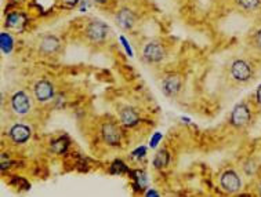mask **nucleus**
Returning a JSON list of instances; mask_svg holds the SVG:
<instances>
[{"instance_id": "1", "label": "nucleus", "mask_w": 261, "mask_h": 197, "mask_svg": "<svg viewBox=\"0 0 261 197\" xmlns=\"http://www.w3.org/2000/svg\"><path fill=\"white\" fill-rule=\"evenodd\" d=\"M108 26L101 21H91L86 28V37L93 43H101L108 36Z\"/></svg>"}, {"instance_id": "2", "label": "nucleus", "mask_w": 261, "mask_h": 197, "mask_svg": "<svg viewBox=\"0 0 261 197\" xmlns=\"http://www.w3.org/2000/svg\"><path fill=\"white\" fill-rule=\"evenodd\" d=\"M252 113L246 104H238L231 113L230 122L234 127H245L250 123Z\"/></svg>"}, {"instance_id": "3", "label": "nucleus", "mask_w": 261, "mask_h": 197, "mask_svg": "<svg viewBox=\"0 0 261 197\" xmlns=\"http://www.w3.org/2000/svg\"><path fill=\"white\" fill-rule=\"evenodd\" d=\"M220 185L227 193H236L241 191L242 181L239 178V175L234 170H228L221 175L220 178Z\"/></svg>"}, {"instance_id": "4", "label": "nucleus", "mask_w": 261, "mask_h": 197, "mask_svg": "<svg viewBox=\"0 0 261 197\" xmlns=\"http://www.w3.org/2000/svg\"><path fill=\"white\" fill-rule=\"evenodd\" d=\"M231 74L236 81L239 83H245L248 81L252 76H253V70L252 66L249 65L248 62L243 60H236L232 65H231Z\"/></svg>"}, {"instance_id": "5", "label": "nucleus", "mask_w": 261, "mask_h": 197, "mask_svg": "<svg viewBox=\"0 0 261 197\" xmlns=\"http://www.w3.org/2000/svg\"><path fill=\"white\" fill-rule=\"evenodd\" d=\"M144 58L148 62H161L165 57H166V50L158 42H151L145 47L143 51Z\"/></svg>"}, {"instance_id": "6", "label": "nucleus", "mask_w": 261, "mask_h": 197, "mask_svg": "<svg viewBox=\"0 0 261 197\" xmlns=\"http://www.w3.org/2000/svg\"><path fill=\"white\" fill-rule=\"evenodd\" d=\"M11 106L17 115H26L31 111V98L24 91H18L12 95Z\"/></svg>"}, {"instance_id": "7", "label": "nucleus", "mask_w": 261, "mask_h": 197, "mask_svg": "<svg viewBox=\"0 0 261 197\" xmlns=\"http://www.w3.org/2000/svg\"><path fill=\"white\" fill-rule=\"evenodd\" d=\"M181 86H182V80H181L178 74H169L162 83L163 91L168 97H175L177 94L180 93Z\"/></svg>"}, {"instance_id": "8", "label": "nucleus", "mask_w": 261, "mask_h": 197, "mask_svg": "<svg viewBox=\"0 0 261 197\" xmlns=\"http://www.w3.org/2000/svg\"><path fill=\"white\" fill-rule=\"evenodd\" d=\"M120 130H119L118 126L112 123H105L102 126V138L104 141L111 145V146H118L120 143Z\"/></svg>"}, {"instance_id": "9", "label": "nucleus", "mask_w": 261, "mask_h": 197, "mask_svg": "<svg viewBox=\"0 0 261 197\" xmlns=\"http://www.w3.org/2000/svg\"><path fill=\"white\" fill-rule=\"evenodd\" d=\"M33 91H35V97L37 98V101L46 102V101L53 98V95H54V87H53V84L49 80H40L36 83Z\"/></svg>"}, {"instance_id": "10", "label": "nucleus", "mask_w": 261, "mask_h": 197, "mask_svg": "<svg viewBox=\"0 0 261 197\" xmlns=\"http://www.w3.org/2000/svg\"><path fill=\"white\" fill-rule=\"evenodd\" d=\"M116 22L123 31H129L136 24V14L129 8H122L116 14Z\"/></svg>"}, {"instance_id": "11", "label": "nucleus", "mask_w": 261, "mask_h": 197, "mask_svg": "<svg viewBox=\"0 0 261 197\" xmlns=\"http://www.w3.org/2000/svg\"><path fill=\"white\" fill-rule=\"evenodd\" d=\"M10 138L15 143H25L31 138V129L24 124H15L10 130Z\"/></svg>"}, {"instance_id": "12", "label": "nucleus", "mask_w": 261, "mask_h": 197, "mask_svg": "<svg viewBox=\"0 0 261 197\" xmlns=\"http://www.w3.org/2000/svg\"><path fill=\"white\" fill-rule=\"evenodd\" d=\"M60 47H61V43H60L58 37L53 36V35L43 36V39L40 40V46H39V49L43 54H56Z\"/></svg>"}, {"instance_id": "13", "label": "nucleus", "mask_w": 261, "mask_h": 197, "mask_svg": "<svg viewBox=\"0 0 261 197\" xmlns=\"http://www.w3.org/2000/svg\"><path fill=\"white\" fill-rule=\"evenodd\" d=\"M26 21H28V17L24 12H10L7 15L6 26L14 31H22V28L26 25Z\"/></svg>"}, {"instance_id": "14", "label": "nucleus", "mask_w": 261, "mask_h": 197, "mask_svg": "<svg viewBox=\"0 0 261 197\" xmlns=\"http://www.w3.org/2000/svg\"><path fill=\"white\" fill-rule=\"evenodd\" d=\"M120 122L127 126V127H133L140 122V116L134 109L131 108H124L123 111L120 112Z\"/></svg>"}, {"instance_id": "15", "label": "nucleus", "mask_w": 261, "mask_h": 197, "mask_svg": "<svg viewBox=\"0 0 261 197\" xmlns=\"http://www.w3.org/2000/svg\"><path fill=\"white\" fill-rule=\"evenodd\" d=\"M169 161H170V154H169L168 150L162 149L156 153L155 159H154V166L156 168H165L169 164Z\"/></svg>"}, {"instance_id": "16", "label": "nucleus", "mask_w": 261, "mask_h": 197, "mask_svg": "<svg viewBox=\"0 0 261 197\" xmlns=\"http://www.w3.org/2000/svg\"><path fill=\"white\" fill-rule=\"evenodd\" d=\"M68 139L64 136V138H58L56 141L51 142V150L54 152V153H64L67 148H68Z\"/></svg>"}, {"instance_id": "17", "label": "nucleus", "mask_w": 261, "mask_h": 197, "mask_svg": "<svg viewBox=\"0 0 261 197\" xmlns=\"http://www.w3.org/2000/svg\"><path fill=\"white\" fill-rule=\"evenodd\" d=\"M12 39L10 35H7V33H1L0 35V46H1V51L4 53V54H8V53H11L12 50Z\"/></svg>"}, {"instance_id": "18", "label": "nucleus", "mask_w": 261, "mask_h": 197, "mask_svg": "<svg viewBox=\"0 0 261 197\" xmlns=\"http://www.w3.org/2000/svg\"><path fill=\"white\" fill-rule=\"evenodd\" d=\"M236 3L245 10H255L260 6V0H236Z\"/></svg>"}, {"instance_id": "19", "label": "nucleus", "mask_w": 261, "mask_h": 197, "mask_svg": "<svg viewBox=\"0 0 261 197\" xmlns=\"http://www.w3.org/2000/svg\"><path fill=\"white\" fill-rule=\"evenodd\" d=\"M133 175H134V179L137 181L138 186L140 188H145V185H147V175H145V173H143V171H134Z\"/></svg>"}, {"instance_id": "20", "label": "nucleus", "mask_w": 261, "mask_h": 197, "mask_svg": "<svg viewBox=\"0 0 261 197\" xmlns=\"http://www.w3.org/2000/svg\"><path fill=\"white\" fill-rule=\"evenodd\" d=\"M126 171V166H124L122 161H115L113 164H112V173H124Z\"/></svg>"}, {"instance_id": "21", "label": "nucleus", "mask_w": 261, "mask_h": 197, "mask_svg": "<svg viewBox=\"0 0 261 197\" xmlns=\"http://www.w3.org/2000/svg\"><path fill=\"white\" fill-rule=\"evenodd\" d=\"M162 139V134L161 132H156L155 135H154V138L151 139V142H149V145H151V148H155L156 145L159 143V141Z\"/></svg>"}, {"instance_id": "22", "label": "nucleus", "mask_w": 261, "mask_h": 197, "mask_svg": "<svg viewBox=\"0 0 261 197\" xmlns=\"http://www.w3.org/2000/svg\"><path fill=\"white\" fill-rule=\"evenodd\" d=\"M78 1H79V0H61V3L65 7H74V6H76V4H78Z\"/></svg>"}, {"instance_id": "23", "label": "nucleus", "mask_w": 261, "mask_h": 197, "mask_svg": "<svg viewBox=\"0 0 261 197\" xmlns=\"http://www.w3.org/2000/svg\"><path fill=\"white\" fill-rule=\"evenodd\" d=\"M255 43H256V46H257V47H259V49L261 50V29L259 32H257V35H256Z\"/></svg>"}, {"instance_id": "24", "label": "nucleus", "mask_w": 261, "mask_h": 197, "mask_svg": "<svg viewBox=\"0 0 261 197\" xmlns=\"http://www.w3.org/2000/svg\"><path fill=\"white\" fill-rule=\"evenodd\" d=\"M120 40H122V43L124 44V49H126V51L129 53V56H133V53H131V49H130V46H129V43L126 42V39L124 37H120Z\"/></svg>"}, {"instance_id": "25", "label": "nucleus", "mask_w": 261, "mask_h": 197, "mask_svg": "<svg viewBox=\"0 0 261 197\" xmlns=\"http://www.w3.org/2000/svg\"><path fill=\"white\" fill-rule=\"evenodd\" d=\"M256 98H257V102L261 105V84L257 88V93H256Z\"/></svg>"}, {"instance_id": "26", "label": "nucleus", "mask_w": 261, "mask_h": 197, "mask_svg": "<svg viewBox=\"0 0 261 197\" xmlns=\"http://www.w3.org/2000/svg\"><path fill=\"white\" fill-rule=\"evenodd\" d=\"M145 195H147V196H159V193L155 191H148Z\"/></svg>"}, {"instance_id": "27", "label": "nucleus", "mask_w": 261, "mask_h": 197, "mask_svg": "<svg viewBox=\"0 0 261 197\" xmlns=\"http://www.w3.org/2000/svg\"><path fill=\"white\" fill-rule=\"evenodd\" d=\"M94 1H97V3H99V4H104V3H106V0H94Z\"/></svg>"}, {"instance_id": "28", "label": "nucleus", "mask_w": 261, "mask_h": 197, "mask_svg": "<svg viewBox=\"0 0 261 197\" xmlns=\"http://www.w3.org/2000/svg\"><path fill=\"white\" fill-rule=\"evenodd\" d=\"M14 3H21V1H24V0H11Z\"/></svg>"}, {"instance_id": "29", "label": "nucleus", "mask_w": 261, "mask_h": 197, "mask_svg": "<svg viewBox=\"0 0 261 197\" xmlns=\"http://www.w3.org/2000/svg\"><path fill=\"white\" fill-rule=\"evenodd\" d=\"M259 193L261 195V182H260V185H259Z\"/></svg>"}]
</instances>
